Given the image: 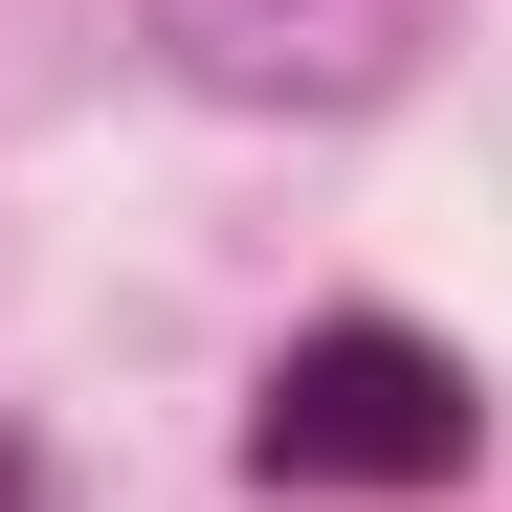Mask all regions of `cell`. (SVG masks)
I'll return each mask as SVG.
<instances>
[{
  "mask_svg": "<svg viewBox=\"0 0 512 512\" xmlns=\"http://www.w3.org/2000/svg\"><path fill=\"white\" fill-rule=\"evenodd\" d=\"M490 468V379L446 357L423 312H312L268 379H245V490H312V512H423Z\"/></svg>",
  "mask_w": 512,
  "mask_h": 512,
  "instance_id": "1",
  "label": "cell"
},
{
  "mask_svg": "<svg viewBox=\"0 0 512 512\" xmlns=\"http://www.w3.org/2000/svg\"><path fill=\"white\" fill-rule=\"evenodd\" d=\"M446 23L468 0H134V45L201 112H379V90H423Z\"/></svg>",
  "mask_w": 512,
  "mask_h": 512,
  "instance_id": "2",
  "label": "cell"
},
{
  "mask_svg": "<svg viewBox=\"0 0 512 512\" xmlns=\"http://www.w3.org/2000/svg\"><path fill=\"white\" fill-rule=\"evenodd\" d=\"M0 512H90V490H67V446H45V423H0Z\"/></svg>",
  "mask_w": 512,
  "mask_h": 512,
  "instance_id": "3",
  "label": "cell"
}]
</instances>
